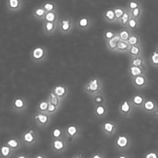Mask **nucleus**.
<instances>
[{
	"label": "nucleus",
	"mask_w": 158,
	"mask_h": 158,
	"mask_svg": "<svg viewBox=\"0 0 158 158\" xmlns=\"http://www.w3.org/2000/svg\"><path fill=\"white\" fill-rule=\"evenodd\" d=\"M131 18V15H130V12L126 9L125 10V12H124L123 15V17L121 18V19L118 21V23L123 28H127V23Z\"/></svg>",
	"instance_id": "58836bf2"
},
{
	"label": "nucleus",
	"mask_w": 158,
	"mask_h": 158,
	"mask_svg": "<svg viewBox=\"0 0 158 158\" xmlns=\"http://www.w3.org/2000/svg\"><path fill=\"white\" fill-rule=\"evenodd\" d=\"M83 90L89 97H94V96L103 93V81L100 77H92L85 83Z\"/></svg>",
	"instance_id": "f257e3e1"
},
{
	"label": "nucleus",
	"mask_w": 158,
	"mask_h": 158,
	"mask_svg": "<svg viewBox=\"0 0 158 158\" xmlns=\"http://www.w3.org/2000/svg\"><path fill=\"white\" fill-rule=\"evenodd\" d=\"M75 26V22L70 18H59L58 22V29L63 35L70 34Z\"/></svg>",
	"instance_id": "39448f33"
},
{
	"label": "nucleus",
	"mask_w": 158,
	"mask_h": 158,
	"mask_svg": "<svg viewBox=\"0 0 158 158\" xmlns=\"http://www.w3.org/2000/svg\"><path fill=\"white\" fill-rule=\"evenodd\" d=\"M127 43L129 44L130 47L142 45V39L137 32H132V34L131 35L129 40H127Z\"/></svg>",
	"instance_id": "c756f323"
},
{
	"label": "nucleus",
	"mask_w": 158,
	"mask_h": 158,
	"mask_svg": "<svg viewBox=\"0 0 158 158\" xmlns=\"http://www.w3.org/2000/svg\"><path fill=\"white\" fill-rule=\"evenodd\" d=\"M58 29V22H46L43 24V32L47 36H52L56 33Z\"/></svg>",
	"instance_id": "aec40b11"
},
{
	"label": "nucleus",
	"mask_w": 158,
	"mask_h": 158,
	"mask_svg": "<svg viewBox=\"0 0 158 158\" xmlns=\"http://www.w3.org/2000/svg\"><path fill=\"white\" fill-rule=\"evenodd\" d=\"M6 7L10 13L18 12L23 9L24 2L22 0H7L6 2Z\"/></svg>",
	"instance_id": "2eb2a0df"
},
{
	"label": "nucleus",
	"mask_w": 158,
	"mask_h": 158,
	"mask_svg": "<svg viewBox=\"0 0 158 158\" xmlns=\"http://www.w3.org/2000/svg\"><path fill=\"white\" fill-rule=\"evenodd\" d=\"M118 124L114 121H104L101 125V131L107 137L113 136L116 133Z\"/></svg>",
	"instance_id": "f8f14e48"
},
{
	"label": "nucleus",
	"mask_w": 158,
	"mask_h": 158,
	"mask_svg": "<svg viewBox=\"0 0 158 158\" xmlns=\"http://www.w3.org/2000/svg\"><path fill=\"white\" fill-rule=\"evenodd\" d=\"M115 158H131V157L129 156V155L126 154L125 153H119V154L116 155V156H115Z\"/></svg>",
	"instance_id": "09e8293b"
},
{
	"label": "nucleus",
	"mask_w": 158,
	"mask_h": 158,
	"mask_svg": "<svg viewBox=\"0 0 158 158\" xmlns=\"http://www.w3.org/2000/svg\"><path fill=\"white\" fill-rule=\"evenodd\" d=\"M142 3H141L139 1H136V0H131L127 2L126 6V9L128 11H131L133 10L136 9V8L139 7V6H142Z\"/></svg>",
	"instance_id": "79ce46f5"
},
{
	"label": "nucleus",
	"mask_w": 158,
	"mask_h": 158,
	"mask_svg": "<svg viewBox=\"0 0 158 158\" xmlns=\"http://www.w3.org/2000/svg\"><path fill=\"white\" fill-rule=\"evenodd\" d=\"M52 91L54 93L55 95L57 96L62 101L68 97L70 94V89H69L68 85L65 84H58L54 85V87L52 89Z\"/></svg>",
	"instance_id": "9b49d317"
},
{
	"label": "nucleus",
	"mask_w": 158,
	"mask_h": 158,
	"mask_svg": "<svg viewBox=\"0 0 158 158\" xmlns=\"http://www.w3.org/2000/svg\"><path fill=\"white\" fill-rule=\"evenodd\" d=\"M47 99L48 100V101L50 104H53V105H55V106H56V107H58V108H60L63 101H62L61 100H60V99L57 97V96L55 95L54 93H53L52 90H51V91L48 93V94Z\"/></svg>",
	"instance_id": "c85d7f7f"
},
{
	"label": "nucleus",
	"mask_w": 158,
	"mask_h": 158,
	"mask_svg": "<svg viewBox=\"0 0 158 158\" xmlns=\"http://www.w3.org/2000/svg\"><path fill=\"white\" fill-rule=\"evenodd\" d=\"M59 108H58V107L55 106V105H53V104H49L48 108L47 110V113L50 115H54V114H56V112L59 111Z\"/></svg>",
	"instance_id": "a18cd8bd"
},
{
	"label": "nucleus",
	"mask_w": 158,
	"mask_h": 158,
	"mask_svg": "<svg viewBox=\"0 0 158 158\" xmlns=\"http://www.w3.org/2000/svg\"><path fill=\"white\" fill-rule=\"evenodd\" d=\"M40 6L47 13L57 11V5H56V2H52V1H48V2H44L40 5Z\"/></svg>",
	"instance_id": "72a5a7b5"
},
{
	"label": "nucleus",
	"mask_w": 158,
	"mask_h": 158,
	"mask_svg": "<svg viewBox=\"0 0 158 158\" xmlns=\"http://www.w3.org/2000/svg\"><path fill=\"white\" fill-rule=\"evenodd\" d=\"M71 158H84V157H83L82 153H75L74 155H73V156H72Z\"/></svg>",
	"instance_id": "3c124183"
},
{
	"label": "nucleus",
	"mask_w": 158,
	"mask_h": 158,
	"mask_svg": "<svg viewBox=\"0 0 158 158\" xmlns=\"http://www.w3.org/2000/svg\"><path fill=\"white\" fill-rule=\"evenodd\" d=\"M76 26L80 30L85 31L89 29L93 25V20L88 16H81L75 22Z\"/></svg>",
	"instance_id": "dca6fc26"
},
{
	"label": "nucleus",
	"mask_w": 158,
	"mask_h": 158,
	"mask_svg": "<svg viewBox=\"0 0 158 158\" xmlns=\"http://www.w3.org/2000/svg\"><path fill=\"white\" fill-rule=\"evenodd\" d=\"M32 158H48L46 154H44V153H37L33 156Z\"/></svg>",
	"instance_id": "de8ad7c7"
},
{
	"label": "nucleus",
	"mask_w": 158,
	"mask_h": 158,
	"mask_svg": "<svg viewBox=\"0 0 158 158\" xmlns=\"http://www.w3.org/2000/svg\"><path fill=\"white\" fill-rule=\"evenodd\" d=\"M51 136H52V140L65 138L64 129L62 127H59L53 128V130L51 132Z\"/></svg>",
	"instance_id": "7c9ffc66"
},
{
	"label": "nucleus",
	"mask_w": 158,
	"mask_h": 158,
	"mask_svg": "<svg viewBox=\"0 0 158 158\" xmlns=\"http://www.w3.org/2000/svg\"><path fill=\"white\" fill-rule=\"evenodd\" d=\"M127 54L129 55V58H136L139 56H143V48L142 45H138V46H132L130 47Z\"/></svg>",
	"instance_id": "5701e85b"
},
{
	"label": "nucleus",
	"mask_w": 158,
	"mask_h": 158,
	"mask_svg": "<svg viewBox=\"0 0 158 158\" xmlns=\"http://www.w3.org/2000/svg\"><path fill=\"white\" fill-rule=\"evenodd\" d=\"M149 63L155 68H158V52L153 51L149 56Z\"/></svg>",
	"instance_id": "ea45409f"
},
{
	"label": "nucleus",
	"mask_w": 158,
	"mask_h": 158,
	"mask_svg": "<svg viewBox=\"0 0 158 158\" xmlns=\"http://www.w3.org/2000/svg\"><path fill=\"white\" fill-rule=\"evenodd\" d=\"M20 140L22 142V146L31 147L34 146L39 140V135L38 132L34 129L29 128L23 131L20 135Z\"/></svg>",
	"instance_id": "f03ea898"
},
{
	"label": "nucleus",
	"mask_w": 158,
	"mask_h": 158,
	"mask_svg": "<svg viewBox=\"0 0 158 158\" xmlns=\"http://www.w3.org/2000/svg\"><path fill=\"white\" fill-rule=\"evenodd\" d=\"M129 49L130 45L129 44L127 43V41H123V40H120V41L118 42V45H117L115 52H118V53H127Z\"/></svg>",
	"instance_id": "f704fd0d"
},
{
	"label": "nucleus",
	"mask_w": 158,
	"mask_h": 158,
	"mask_svg": "<svg viewBox=\"0 0 158 158\" xmlns=\"http://www.w3.org/2000/svg\"><path fill=\"white\" fill-rule=\"evenodd\" d=\"M155 51H156V52H158V43L156 44V47H155Z\"/></svg>",
	"instance_id": "864d4df0"
},
{
	"label": "nucleus",
	"mask_w": 158,
	"mask_h": 158,
	"mask_svg": "<svg viewBox=\"0 0 158 158\" xmlns=\"http://www.w3.org/2000/svg\"><path fill=\"white\" fill-rule=\"evenodd\" d=\"M120 40H121L120 38H119V36H118V33H116V35H115L112 39H111L110 40H108V41L105 42V44H106L107 48H108V49L110 52H115L117 45H118V42L120 41Z\"/></svg>",
	"instance_id": "a878e982"
},
{
	"label": "nucleus",
	"mask_w": 158,
	"mask_h": 158,
	"mask_svg": "<svg viewBox=\"0 0 158 158\" xmlns=\"http://www.w3.org/2000/svg\"><path fill=\"white\" fill-rule=\"evenodd\" d=\"M90 158H106L105 157V155L103 153H101V152H97V153H94L90 156Z\"/></svg>",
	"instance_id": "49530a36"
},
{
	"label": "nucleus",
	"mask_w": 158,
	"mask_h": 158,
	"mask_svg": "<svg viewBox=\"0 0 158 158\" xmlns=\"http://www.w3.org/2000/svg\"><path fill=\"white\" fill-rule=\"evenodd\" d=\"M103 16H104V19L105 22H108V23H116L113 8H110V9L106 10L104 12Z\"/></svg>",
	"instance_id": "cd10ccee"
},
{
	"label": "nucleus",
	"mask_w": 158,
	"mask_h": 158,
	"mask_svg": "<svg viewBox=\"0 0 158 158\" xmlns=\"http://www.w3.org/2000/svg\"><path fill=\"white\" fill-rule=\"evenodd\" d=\"M116 32L111 30V29H108V30L104 31V35H103V38H104V42H107L108 41V40H110L111 39H112V38L116 35Z\"/></svg>",
	"instance_id": "37998d69"
},
{
	"label": "nucleus",
	"mask_w": 158,
	"mask_h": 158,
	"mask_svg": "<svg viewBox=\"0 0 158 158\" xmlns=\"http://www.w3.org/2000/svg\"><path fill=\"white\" fill-rule=\"evenodd\" d=\"M113 10L114 13H115V20H116V22L118 23V21L121 19V18H122L123 15L126 8L122 7V6H115V7L113 8Z\"/></svg>",
	"instance_id": "a19ab883"
},
{
	"label": "nucleus",
	"mask_w": 158,
	"mask_h": 158,
	"mask_svg": "<svg viewBox=\"0 0 158 158\" xmlns=\"http://www.w3.org/2000/svg\"><path fill=\"white\" fill-rule=\"evenodd\" d=\"M153 115L155 117V118H157V119H158V108H157V109H156V111H155V113L153 114Z\"/></svg>",
	"instance_id": "603ef678"
},
{
	"label": "nucleus",
	"mask_w": 158,
	"mask_h": 158,
	"mask_svg": "<svg viewBox=\"0 0 158 158\" xmlns=\"http://www.w3.org/2000/svg\"><path fill=\"white\" fill-rule=\"evenodd\" d=\"M135 108L131 104L130 99H126L123 101L118 107V112L123 118H130L134 112Z\"/></svg>",
	"instance_id": "9d476101"
},
{
	"label": "nucleus",
	"mask_w": 158,
	"mask_h": 158,
	"mask_svg": "<svg viewBox=\"0 0 158 158\" xmlns=\"http://www.w3.org/2000/svg\"><path fill=\"white\" fill-rule=\"evenodd\" d=\"M15 153L6 143L0 146V158H10Z\"/></svg>",
	"instance_id": "393cba45"
},
{
	"label": "nucleus",
	"mask_w": 158,
	"mask_h": 158,
	"mask_svg": "<svg viewBox=\"0 0 158 158\" xmlns=\"http://www.w3.org/2000/svg\"><path fill=\"white\" fill-rule=\"evenodd\" d=\"M12 110L18 114L24 113L28 108V102L24 97H16L12 102Z\"/></svg>",
	"instance_id": "1a4fd4ad"
},
{
	"label": "nucleus",
	"mask_w": 158,
	"mask_h": 158,
	"mask_svg": "<svg viewBox=\"0 0 158 158\" xmlns=\"http://www.w3.org/2000/svg\"><path fill=\"white\" fill-rule=\"evenodd\" d=\"M143 158H158V151L150 150L145 153Z\"/></svg>",
	"instance_id": "c03bdc74"
},
{
	"label": "nucleus",
	"mask_w": 158,
	"mask_h": 158,
	"mask_svg": "<svg viewBox=\"0 0 158 158\" xmlns=\"http://www.w3.org/2000/svg\"><path fill=\"white\" fill-rule=\"evenodd\" d=\"M129 12H130V15H131V18H135V19L139 20V21H140L141 18H142V15H143L144 10H143V7H142V6H139V7L133 10L129 11Z\"/></svg>",
	"instance_id": "4c0bfd02"
},
{
	"label": "nucleus",
	"mask_w": 158,
	"mask_h": 158,
	"mask_svg": "<svg viewBox=\"0 0 158 158\" xmlns=\"http://www.w3.org/2000/svg\"><path fill=\"white\" fill-rule=\"evenodd\" d=\"M32 120L39 127L44 128L50 124L51 120H52V115H48V113H44V112L36 111V113L32 115Z\"/></svg>",
	"instance_id": "0eeeda50"
},
{
	"label": "nucleus",
	"mask_w": 158,
	"mask_h": 158,
	"mask_svg": "<svg viewBox=\"0 0 158 158\" xmlns=\"http://www.w3.org/2000/svg\"><path fill=\"white\" fill-rule=\"evenodd\" d=\"M94 115L97 118H104L107 116L108 113V108L107 104H100V105H96L94 108Z\"/></svg>",
	"instance_id": "a211bd4d"
},
{
	"label": "nucleus",
	"mask_w": 158,
	"mask_h": 158,
	"mask_svg": "<svg viewBox=\"0 0 158 158\" xmlns=\"http://www.w3.org/2000/svg\"><path fill=\"white\" fill-rule=\"evenodd\" d=\"M117 33H118L121 40H123V41H127L131 35L132 34V32L127 29V28H123L120 31L117 32Z\"/></svg>",
	"instance_id": "e433bc0d"
},
{
	"label": "nucleus",
	"mask_w": 158,
	"mask_h": 158,
	"mask_svg": "<svg viewBox=\"0 0 158 158\" xmlns=\"http://www.w3.org/2000/svg\"><path fill=\"white\" fill-rule=\"evenodd\" d=\"M14 152H16L17 150L20 149L22 146V143L20 140V138H17V137H12V138H9L6 142H5Z\"/></svg>",
	"instance_id": "4be33fe9"
},
{
	"label": "nucleus",
	"mask_w": 158,
	"mask_h": 158,
	"mask_svg": "<svg viewBox=\"0 0 158 158\" xmlns=\"http://www.w3.org/2000/svg\"><path fill=\"white\" fill-rule=\"evenodd\" d=\"M158 108V104L155 100L153 99H146L145 103L142 105V110L144 113L149 114V115H153L155 113V111H156Z\"/></svg>",
	"instance_id": "4468645a"
},
{
	"label": "nucleus",
	"mask_w": 158,
	"mask_h": 158,
	"mask_svg": "<svg viewBox=\"0 0 158 158\" xmlns=\"http://www.w3.org/2000/svg\"><path fill=\"white\" fill-rule=\"evenodd\" d=\"M59 20V14H58L57 11H53V12H48L45 15L44 20V22H55V23H57Z\"/></svg>",
	"instance_id": "473e14b6"
},
{
	"label": "nucleus",
	"mask_w": 158,
	"mask_h": 158,
	"mask_svg": "<svg viewBox=\"0 0 158 158\" xmlns=\"http://www.w3.org/2000/svg\"><path fill=\"white\" fill-rule=\"evenodd\" d=\"M146 69L141 68L138 67H132V66H128L127 68V75L131 80H132L135 77L140 76L142 74H146Z\"/></svg>",
	"instance_id": "6ab92c4d"
},
{
	"label": "nucleus",
	"mask_w": 158,
	"mask_h": 158,
	"mask_svg": "<svg viewBox=\"0 0 158 158\" xmlns=\"http://www.w3.org/2000/svg\"><path fill=\"white\" fill-rule=\"evenodd\" d=\"M69 143L65 138L54 139L51 142V149L54 153L59 154L63 153L68 148Z\"/></svg>",
	"instance_id": "6e6552de"
},
{
	"label": "nucleus",
	"mask_w": 158,
	"mask_h": 158,
	"mask_svg": "<svg viewBox=\"0 0 158 158\" xmlns=\"http://www.w3.org/2000/svg\"><path fill=\"white\" fill-rule=\"evenodd\" d=\"M129 66L141 67V68L146 69V70H147V67H146V59H145V57H144V56L129 59Z\"/></svg>",
	"instance_id": "412c9836"
},
{
	"label": "nucleus",
	"mask_w": 158,
	"mask_h": 158,
	"mask_svg": "<svg viewBox=\"0 0 158 158\" xmlns=\"http://www.w3.org/2000/svg\"><path fill=\"white\" fill-rule=\"evenodd\" d=\"M140 21L139 20L135 19L133 18H131L128 22L127 25V29H129L132 32H136L137 31L139 30L140 29Z\"/></svg>",
	"instance_id": "bb28decb"
},
{
	"label": "nucleus",
	"mask_w": 158,
	"mask_h": 158,
	"mask_svg": "<svg viewBox=\"0 0 158 158\" xmlns=\"http://www.w3.org/2000/svg\"><path fill=\"white\" fill-rule=\"evenodd\" d=\"M114 146L117 151L120 153H124L129 150L132 146V139L127 134H120L115 138Z\"/></svg>",
	"instance_id": "7ed1b4c3"
},
{
	"label": "nucleus",
	"mask_w": 158,
	"mask_h": 158,
	"mask_svg": "<svg viewBox=\"0 0 158 158\" xmlns=\"http://www.w3.org/2000/svg\"><path fill=\"white\" fill-rule=\"evenodd\" d=\"M46 14H47V12L40 6H37V7L33 9V10L32 12V18H34V19L37 20V21H42V22H44Z\"/></svg>",
	"instance_id": "b1692460"
},
{
	"label": "nucleus",
	"mask_w": 158,
	"mask_h": 158,
	"mask_svg": "<svg viewBox=\"0 0 158 158\" xmlns=\"http://www.w3.org/2000/svg\"><path fill=\"white\" fill-rule=\"evenodd\" d=\"M31 59L36 63H43L48 57V50L44 46H36L30 53Z\"/></svg>",
	"instance_id": "423d86ee"
},
{
	"label": "nucleus",
	"mask_w": 158,
	"mask_h": 158,
	"mask_svg": "<svg viewBox=\"0 0 158 158\" xmlns=\"http://www.w3.org/2000/svg\"><path fill=\"white\" fill-rule=\"evenodd\" d=\"M92 101L95 106L96 105H100V104H107V97L104 95V93H101V94H99L94 96V97H92Z\"/></svg>",
	"instance_id": "2f4dec72"
},
{
	"label": "nucleus",
	"mask_w": 158,
	"mask_h": 158,
	"mask_svg": "<svg viewBox=\"0 0 158 158\" xmlns=\"http://www.w3.org/2000/svg\"><path fill=\"white\" fill-rule=\"evenodd\" d=\"M81 135V127L77 124H70L64 128V136L68 143H71Z\"/></svg>",
	"instance_id": "20e7f679"
},
{
	"label": "nucleus",
	"mask_w": 158,
	"mask_h": 158,
	"mask_svg": "<svg viewBox=\"0 0 158 158\" xmlns=\"http://www.w3.org/2000/svg\"><path fill=\"white\" fill-rule=\"evenodd\" d=\"M131 81L132 85H133V86L136 89L138 90L144 89H146V87L149 86V79H148L146 74L138 76V77H135V78H133Z\"/></svg>",
	"instance_id": "ddd939ff"
},
{
	"label": "nucleus",
	"mask_w": 158,
	"mask_h": 158,
	"mask_svg": "<svg viewBox=\"0 0 158 158\" xmlns=\"http://www.w3.org/2000/svg\"><path fill=\"white\" fill-rule=\"evenodd\" d=\"M15 158H29V156H27L25 153H21V154H18L15 156Z\"/></svg>",
	"instance_id": "8fccbe9b"
},
{
	"label": "nucleus",
	"mask_w": 158,
	"mask_h": 158,
	"mask_svg": "<svg viewBox=\"0 0 158 158\" xmlns=\"http://www.w3.org/2000/svg\"><path fill=\"white\" fill-rule=\"evenodd\" d=\"M146 100V97H145L144 94H141V93L134 94L130 98V101H131V104L135 109H141Z\"/></svg>",
	"instance_id": "f3484780"
},
{
	"label": "nucleus",
	"mask_w": 158,
	"mask_h": 158,
	"mask_svg": "<svg viewBox=\"0 0 158 158\" xmlns=\"http://www.w3.org/2000/svg\"><path fill=\"white\" fill-rule=\"evenodd\" d=\"M49 101L47 98L44 99V100H42L41 101H40L37 104V107H36V109L39 112H44V113H47V110L49 106Z\"/></svg>",
	"instance_id": "c9c22d12"
}]
</instances>
